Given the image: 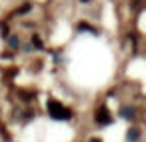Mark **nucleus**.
<instances>
[{"label":"nucleus","mask_w":146,"mask_h":142,"mask_svg":"<svg viewBox=\"0 0 146 142\" xmlns=\"http://www.w3.org/2000/svg\"><path fill=\"white\" fill-rule=\"evenodd\" d=\"M0 32H2V36H4V38L8 36V26H6L4 22H0Z\"/></svg>","instance_id":"7"},{"label":"nucleus","mask_w":146,"mask_h":142,"mask_svg":"<svg viewBox=\"0 0 146 142\" xmlns=\"http://www.w3.org/2000/svg\"><path fill=\"white\" fill-rule=\"evenodd\" d=\"M8 42H10V46H12V48H16V46H18V44H20V40H18V38H16V36H12V38H10V40H8Z\"/></svg>","instance_id":"8"},{"label":"nucleus","mask_w":146,"mask_h":142,"mask_svg":"<svg viewBox=\"0 0 146 142\" xmlns=\"http://www.w3.org/2000/svg\"><path fill=\"white\" fill-rule=\"evenodd\" d=\"M28 10H30V4H24V6L18 10V14H24V12H28Z\"/></svg>","instance_id":"9"},{"label":"nucleus","mask_w":146,"mask_h":142,"mask_svg":"<svg viewBox=\"0 0 146 142\" xmlns=\"http://www.w3.org/2000/svg\"><path fill=\"white\" fill-rule=\"evenodd\" d=\"M32 44H34L36 48H42V40H40L36 34H32Z\"/></svg>","instance_id":"6"},{"label":"nucleus","mask_w":146,"mask_h":142,"mask_svg":"<svg viewBox=\"0 0 146 142\" xmlns=\"http://www.w3.org/2000/svg\"><path fill=\"white\" fill-rule=\"evenodd\" d=\"M138 136H140V132H138L136 128H132V130L128 132V140H130V142H136V140H138Z\"/></svg>","instance_id":"4"},{"label":"nucleus","mask_w":146,"mask_h":142,"mask_svg":"<svg viewBox=\"0 0 146 142\" xmlns=\"http://www.w3.org/2000/svg\"><path fill=\"white\" fill-rule=\"evenodd\" d=\"M48 114L54 120H70V116H72V112L64 104H60L58 100H50L48 102Z\"/></svg>","instance_id":"1"},{"label":"nucleus","mask_w":146,"mask_h":142,"mask_svg":"<svg viewBox=\"0 0 146 142\" xmlns=\"http://www.w3.org/2000/svg\"><path fill=\"white\" fill-rule=\"evenodd\" d=\"M120 112H122L124 118H132V116H134V108H122Z\"/></svg>","instance_id":"5"},{"label":"nucleus","mask_w":146,"mask_h":142,"mask_svg":"<svg viewBox=\"0 0 146 142\" xmlns=\"http://www.w3.org/2000/svg\"><path fill=\"white\" fill-rule=\"evenodd\" d=\"M96 122L98 124H102V126H108V124H112V116L108 114V110L102 106V108H98V112H96Z\"/></svg>","instance_id":"2"},{"label":"nucleus","mask_w":146,"mask_h":142,"mask_svg":"<svg viewBox=\"0 0 146 142\" xmlns=\"http://www.w3.org/2000/svg\"><path fill=\"white\" fill-rule=\"evenodd\" d=\"M90 142H102V140H100V138H92Z\"/></svg>","instance_id":"10"},{"label":"nucleus","mask_w":146,"mask_h":142,"mask_svg":"<svg viewBox=\"0 0 146 142\" xmlns=\"http://www.w3.org/2000/svg\"><path fill=\"white\" fill-rule=\"evenodd\" d=\"M78 30H88V32H92V34H96V28H92L88 22H80L78 24Z\"/></svg>","instance_id":"3"},{"label":"nucleus","mask_w":146,"mask_h":142,"mask_svg":"<svg viewBox=\"0 0 146 142\" xmlns=\"http://www.w3.org/2000/svg\"><path fill=\"white\" fill-rule=\"evenodd\" d=\"M80 2H90V0H80Z\"/></svg>","instance_id":"11"}]
</instances>
